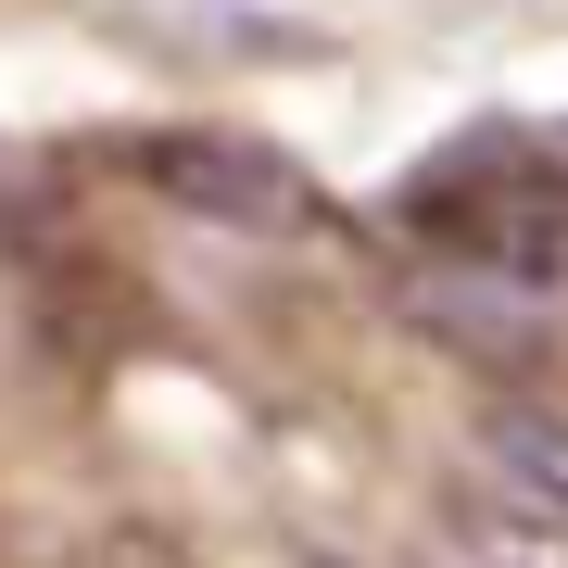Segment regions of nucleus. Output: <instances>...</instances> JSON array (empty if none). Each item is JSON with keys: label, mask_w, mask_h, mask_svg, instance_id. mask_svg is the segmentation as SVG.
Segmentation results:
<instances>
[{"label": "nucleus", "mask_w": 568, "mask_h": 568, "mask_svg": "<svg viewBox=\"0 0 568 568\" xmlns=\"http://www.w3.org/2000/svg\"><path fill=\"white\" fill-rule=\"evenodd\" d=\"M164 190H203V203H253V215H316V190L291 178L278 152H241V140H178V152H164Z\"/></svg>", "instance_id": "obj_4"}, {"label": "nucleus", "mask_w": 568, "mask_h": 568, "mask_svg": "<svg viewBox=\"0 0 568 568\" xmlns=\"http://www.w3.org/2000/svg\"><path fill=\"white\" fill-rule=\"evenodd\" d=\"M480 480L506 493V506H530V518L568 530V417H544V405L480 417Z\"/></svg>", "instance_id": "obj_2"}, {"label": "nucleus", "mask_w": 568, "mask_h": 568, "mask_svg": "<svg viewBox=\"0 0 568 568\" xmlns=\"http://www.w3.org/2000/svg\"><path fill=\"white\" fill-rule=\"evenodd\" d=\"M417 304L467 328V342H544L568 304V178L518 152H455L443 178L417 190Z\"/></svg>", "instance_id": "obj_1"}, {"label": "nucleus", "mask_w": 568, "mask_h": 568, "mask_svg": "<svg viewBox=\"0 0 568 568\" xmlns=\"http://www.w3.org/2000/svg\"><path fill=\"white\" fill-rule=\"evenodd\" d=\"M429 568H568V530L506 506V493H467V506H443V530H429Z\"/></svg>", "instance_id": "obj_3"}]
</instances>
